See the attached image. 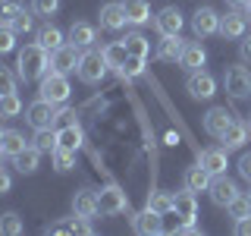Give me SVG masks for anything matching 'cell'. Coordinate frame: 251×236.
Returning a JSON list of instances; mask_svg holds the SVG:
<instances>
[{"mask_svg":"<svg viewBox=\"0 0 251 236\" xmlns=\"http://www.w3.org/2000/svg\"><path fill=\"white\" fill-rule=\"evenodd\" d=\"M47 69H50V54L38 41L25 44L19 51V57H16V76H19L22 82H41V76Z\"/></svg>","mask_w":251,"mask_h":236,"instance_id":"6da1fadb","label":"cell"},{"mask_svg":"<svg viewBox=\"0 0 251 236\" xmlns=\"http://www.w3.org/2000/svg\"><path fill=\"white\" fill-rule=\"evenodd\" d=\"M69 79L66 73H57V69H47L41 76V85H38V98L50 101V104H66L69 101Z\"/></svg>","mask_w":251,"mask_h":236,"instance_id":"7a4b0ae2","label":"cell"},{"mask_svg":"<svg viewBox=\"0 0 251 236\" xmlns=\"http://www.w3.org/2000/svg\"><path fill=\"white\" fill-rule=\"evenodd\" d=\"M107 60H104V54L100 51H85L82 57H78V69H75V76L82 79L85 85H98V82H104V76H107Z\"/></svg>","mask_w":251,"mask_h":236,"instance_id":"3957f363","label":"cell"},{"mask_svg":"<svg viewBox=\"0 0 251 236\" xmlns=\"http://www.w3.org/2000/svg\"><path fill=\"white\" fill-rule=\"evenodd\" d=\"M98 205H100V214L116 217V214H126V208H129V195H126L116 183H110V186H104L98 192Z\"/></svg>","mask_w":251,"mask_h":236,"instance_id":"277c9868","label":"cell"},{"mask_svg":"<svg viewBox=\"0 0 251 236\" xmlns=\"http://www.w3.org/2000/svg\"><path fill=\"white\" fill-rule=\"evenodd\" d=\"M223 88H226V94L229 98H248L251 94V69H245V66H229L226 69V76H223Z\"/></svg>","mask_w":251,"mask_h":236,"instance_id":"5b68a950","label":"cell"},{"mask_svg":"<svg viewBox=\"0 0 251 236\" xmlns=\"http://www.w3.org/2000/svg\"><path fill=\"white\" fill-rule=\"evenodd\" d=\"M185 91L192 94L195 101H210L217 94V79L207 73V69H195L185 79Z\"/></svg>","mask_w":251,"mask_h":236,"instance_id":"8992f818","label":"cell"},{"mask_svg":"<svg viewBox=\"0 0 251 236\" xmlns=\"http://www.w3.org/2000/svg\"><path fill=\"white\" fill-rule=\"evenodd\" d=\"M57 114H60V104H50V101H44V98L31 101L25 107V120H28V126H35V129L53 126L57 123Z\"/></svg>","mask_w":251,"mask_h":236,"instance_id":"52a82bcc","label":"cell"},{"mask_svg":"<svg viewBox=\"0 0 251 236\" xmlns=\"http://www.w3.org/2000/svg\"><path fill=\"white\" fill-rule=\"evenodd\" d=\"M173 211H176V217L182 220V224H195V220H198V199H195L192 189L182 186L173 195Z\"/></svg>","mask_w":251,"mask_h":236,"instance_id":"ba28073f","label":"cell"},{"mask_svg":"<svg viewBox=\"0 0 251 236\" xmlns=\"http://www.w3.org/2000/svg\"><path fill=\"white\" fill-rule=\"evenodd\" d=\"M207 195H210V202L217 205V208H226L235 195H239V186L232 183L226 173H220V177H214L210 179V189H207Z\"/></svg>","mask_w":251,"mask_h":236,"instance_id":"9c48e42d","label":"cell"},{"mask_svg":"<svg viewBox=\"0 0 251 236\" xmlns=\"http://www.w3.org/2000/svg\"><path fill=\"white\" fill-rule=\"evenodd\" d=\"M154 26H157L160 35H179L182 26H185V16H182L179 6H163V10L154 16Z\"/></svg>","mask_w":251,"mask_h":236,"instance_id":"30bf717a","label":"cell"},{"mask_svg":"<svg viewBox=\"0 0 251 236\" xmlns=\"http://www.w3.org/2000/svg\"><path fill=\"white\" fill-rule=\"evenodd\" d=\"M192 31H195L198 38L217 35V31H220V13L210 10V6H201V10L192 16Z\"/></svg>","mask_w":251,"mask_h":236,"instance_id":"8fae6325","label":"cell"},{"mask_svg":"<svg viewBox=\"0 0 251 236\" xmlns=\"http://www.w3.org/2000/svg\"><path fill=\"white\" fill-rule=\"evenodd\" d=\"M245 26H248V16L239 13V10H229L226 16H220V35H223L226 41L245 38Z\"/></svg>","mask_w":251,"mask_h":236,"instance_id":"7c38bea8","label":"cell"},{"mask_svg":"<svg viewBox=\"0 0 251 236\" xmlns=\"http://www.w3.org/2000/svg\"><path fill=\"white\" fill-rule=\"evenodd\" d=\"M78 47L75 44H63V47H57V51L50 54V69H57V73H75L78 69Z\"/></svg>","mask_w":251,"mask_h":236,"instance_id":"4fadbf2b","label":"cell"},{"mask_svg":"<svg viewBox=\"0 0 251 236\" xmlns=\"http://www.w3.org/2000/svg\"><path fill=\"white\" fill-rule=\"evenodd\" d=\"M248 136H251V123L248 120H235L232 117V123L226 126V132L220 136V142H223L226 151H235V148H242L248 142Z\"/></svg>","mask_w":251,"mask_h":236,"instance_id":"5bb4252c","label":"cell"},{"mask_svg":"<svg viewBox=\"0 0 251 236\" xmlns=\"http://www.w3.org/2000/svg\"><path fill=\"white\" fill-rule=\"evenodd\" d=\"M73 214L91 220L100 214V205H98V192H91V189H78L73 195Z\"/></svg>","mask_w":251,"mask_h":236,"instance_id":"9a60e30c","label":"cell"},{"mask_svg":"<svg viewBox=\"0 0 251 236\" xmlns=\"http://www.w3.org/2000/svg\"><path fill=\"white\" fill-rule=\"evenodd\" d=\"M132 230L141 233V236H151V233H160L163 230V214H157L145 205V211H138V214H132Z\"/></svg>","mask_w":251,"mask_h":236,"instance_id":"2e32d148","label":"cell"},{"mask_svg":"<svg viewBox=\"0 0 251 236\" xmlns=\"http://www.w3.org/2000/svg\"><path fill=\"white\" fill-rule=\"evenodd\" d=\"M229 123H232V114L226 107H210L207 114H204V132H207V136H214V139L223 136Z\"/></svg>","mask_w":251,"mask_h":236,"instance_id":"e0dca14e","label":"cell"},{"mask_svg":"<svg viewBox=\"0 0 251 236\" xmlns=\"http://www.w3.org/2000/svg\"><path fill=\"white\" fill-rule=\"evenodd\" d=\"M129 26V19H126V10H123V3H104L100 6V29H107V31H120Z\"/></svg>","mask_w":251,"mask_h":236,"instance_id":"ac0fdd59","label":"cell"},{"mask_svg":"<svg viewBox=\"0 0 251 236\" xmlns=\"http://www.w3.org/2000/svg\"><path fill=\"white\" fill-rule=\"evenodd\" d=\"M82 126H78L75 120H69V123H63L60 129H57V148H69V151H78L82 148Z\"/></svg>","mask_w":251,"mask_h":236,"instance_id":"d6986e66","label":"cell"},{"mask_svg":"<svg viewBox=\"0 0 251 236\" xmlns=\"http://www.w3.org/2000/svg\"><path fill=\"white\" fill-rule=\"evenodd\" d=\"M204 63H207V51H204L198 41H185V51H182V57H179V66H182L185 73H195V69H204Z\"/></svg>","mask_w":251,"mask_h":236,"instance_id":"ffe728a7","label":"cell"},{"mask_svg":"<svg viewBox=\"0 0 251 236\" xmlns=\"http://www.w3.org/2000/svg\"><path fill=\"white\" fill-rule=\"evenodd\" d=\"M182 51H185V41H182L179 35H163L160 44H157V60H163V63H179Z\"/></svg>","mask_w":251,"mask_h":236,"instance_id":"44dd1931","label":"cell"},{"mask_svg":"<svg viewBox=\"0 0 251 236\" xmlns=\"http://www.w3.org/2000/svg\"><path fill=\"white\" fill-rule=\"evenodd\" d=\"M38 164H41V151H38L35 145H25L19 154H13V167L22 173V177H28V173L38 170Z\"/></svg>","mask_w":251,"mask_h":236,"instance_id":"7402d4cb","label":"cell"},{"mask_svg":"<svg viewBox=\"0 0 251 236\" xmlns=\"http://www.w3.org/2000/svg\"><path fill=\"white\" fill-rule=\"evenodd\" d=\"M226 148H207V151H201V167L210 173V177H220V173H226Z\"/></svg>","mask_w":251,"mask_h":236,"instance_id":"603a6c76","label":"cell"},{"mask_svg":"<svg viewBox=\"0 0 251 236\" xmlns=\"http://www.w3.org/2000/svg\"><path fill=\"white\" fill-rule=\"evenodd\" d=\"M123 10H126L129 26H148V22H151V6H148V0H123Z\"/></svg>","mask_w":251,"mask_h":236,"instance_id":"cb8c5ba5","label":"cell"},{"mask_svg":"<svg viewBox=\"0 0 251 236\" xmlns=\"http://www.w3.org/2000/svg\"><path fill=\"white\" fill-rule=\"evenodd\" d=\"M210 179H214V177H210V173L204 170L201 164H195V167H188V170H185L182 186H185V189H192V192H207V189H210Z\"/></svg>","mask_w":251,"mask_h":236,"instance_id":"d4e9b609","label":"cell"},{"mask_svg":"<svg viewBox=\"0 0 251 236\" xmlns=\"http://www.w3.org/2000/svg\"><path fill=\"white\" fill-rule=\"evenodd\" d=\"M44 233H94V227H91V224H88L85 217L73 214L69 220H57V224L44 227Z\"/></svg>","mask_w":251,"mask_h":236,"instance_id":"484cf974","label":"cell"},{"mask_svg":"<svg viewBox=\"0 0 251 236\" xmlns=\"http://www.w3.org/2000/svg\"><path fill=\"white\" fill-rule=\"evenodd\" d=\"M94 41H98L94 26H88V22H73V29H69V44H75L78 51H82V47H91Z\"/></svg>","mask_w":251,"mask_h":236,"instance_id":"4316f807","label":"cell"},{"mask_svg":"<svg viewBox=\"0 0 251 236\" xmlns=\"http://www.w3.org/2000/svg\"><path fill=\"white\" fill-rule=\"evenodd\" d=\"M38 44H41L47 54H53L57 47H63L66 41H63V31H60L57 26H50V22H47L44 29H38Z\"/></svg>","mask_w":251,"mask_h":236,"instance_id":"83f0119b","label":"cell"},{"mask_svg":"<svg viewBox=\"0 0 251 236\" xmlns=\"http://www.w3.org/2000/svg\"><path fill=\"white\" fill-rule=\"evenodd\" d=\"M123 44H126V51H129V57H145V60H148V54H151L148 38L138 35V31H129V35L123 38Z\"/></svg>","mask_w":251,"mask_h":236,"instance_id":"f1b7e54d","label":"cell"},{"mask_svg":"<svg viewBox=\"0 0 251 236\" xmlns=\"http://www.w3.org/2000/svg\"><path fill=\"white\" fill-rule=\"evenodd\" d=\"M31 145L38 148V151H47L50 154L53 148H57V129H53V126H44V129H35V139H31Z\"/></svg>","mask_w":251,"mask_h":236,"instance_id":"f546056e","label":"cell"},{"mask_svg":"<svg viewBox=\"0 0 251 236\" xmlns=\"http://www.w3.org/2000/svg\"><path fill=\"white\" fill-rule=\"evenodd\" d=\"M22 114V98L16 91L0 94V120H13V117Z\"/></svg>","mask_w":251,"mask_h":236,"instance_id":"4dcf8cb0","label":"cell"},{"mask_svg":"<svg viewBox=\"0 0 251 236\" xmlns=\"http://www.w3.org/2000/svg\"><path fill=\"white\" fill-rule=\"evenodd\" d=\"M100 54H104V60H107V66H110V69H120L123 63H126V57H129V51H126V44H123V41L107 44Z\"/></svg>","mask_w":251,"mask_h":236,"instance_id":"1f68e13d","label":"cell"},{"mask_svg":"<svg viewBox=\"0 0 251 236\" xmlns=\"http://www.w3.org/2000/svg\"><path fill=\"white\" fill-rule=\"evenodd\" d=\"M25 145H28V142H25V136H22L19 129H6V132H3V142H0V148L6 151V157L19 154V151H22Z\"/></svg>","mask_w":251,"mask_h":236,"instance_id":"d6a6232c","label":"cell"},{"mask_svg":"<svg viewBox=\"0 0 251 236\" xmlns=\"http://www.w3.org/2000/svg\"><path fill=\"white\" fill-rule=\"evenodd\" d=\"M50 161H53V170L57 173H69L75 167V151H69V148H53Z\"/></svg>","mask_w":251,"mask_h":236,"instance_id":"836d02e7","label":"cell"},{"mask_svg":"<svg viewBox=\"0 0 251 236\" xmlns=\"http://www.w3.org/2000/svg\"><path fill=\"white\" fill-rule=\"evenodd\" d=\"M226 211H229L232 220H242V217H251V195H235V199L226 205Z\"/></svg>","mask_w":251,"mask_h":236,"instance_id":"e575fe53","label":"cell"},{"mask_svg":"<svg viewBox=\"0 0 251 236\" xmlns=\"http://www.w3.org/2000/svg\"><path fill=\"white\" fill-rule=\"evenodd\" d=\"M22 230H25V224H22V217L16 214V211L0 214V233H3V236H19Z\"/></svg>","mask_w":251,"mask_h":236,"instance_id":"d590c367","label":"cell"},{"mask_svg":"<svg viewBox=\"0 0 251 236\" xmlns=\"http://www.w3.org/2000/svg\"><path fill=\"white\" fill-rule=\"evenodd\" d=\"M148 208L157 214H173V195L170 192H151L148 195Z\"/></svg>","mask_w":251,"mask_h":236,"instance_id":"8d00e7d4","label":"cell"},{"mask_svg":"<svg viewBox=\"0 0 251 236\" xmlns=\"http://www.w3.org/2000/svg\"><path fill=\"white\" fill-rule=\"evenodd\" d=\"M123 79H138V76H145V57H126V63L120 69H116Z\"/></svg>","mask_w":251,"mask_h":236,"instance_id":"74e56055","label":"cell"},{"mask_svg":"<svg viewBox=\"0 0 251 236\" xmlns=\"http://www.w3.org/2000/svg\"><path fill=\"white\" fill-rule=\"evenodd\" d=\"M10 26H13L16 35H31V31H35V13L22 10V13H19V16H16V19L10 22Z\"/></svg>","mask_w":251,"mask_h":236,"instance_id":"f35d334b","label":"cell"},{"mask_svg":"<svg viewBox=\"0 0 251 236\" xmlns=\"http://www.w3.org/2000/svg\"><path fill=\"white\" fill-rule=\"evenodd\" d=\"M10 51H16V31L10 22H0V57Z\"/></svg>","mask_w":251,"mask_h":236,"instance_id":"ab89813d","label":"cell"},{"mask_svg":"<svg viewBox=\"0 0 251 236\" xmlns=\"http://www.w3.org/2000/svg\"><path fill=\"white\" fill-rule=\"evenodd\" d=\"M22 10V0H0V22H13Z\"/></svg>","mask_w":251,"mask_h":236,"instance_id":"60d3db41","label":"cell"},{"mask_svg":"<svg viewBox=\"0 0 251 236\" xmlns=\"http://www.w3.org/2000/svg\"><path fill=\"white\" fill-rule=\"evenodd\" d=\"M57 10H60V0H31V13H35V16H44V19H50Z\"/></svg>","mask_w":251,"mask_h":236,"instance_id":"b9f144b4","label":"cell"},{"mask_svg":"<svg viewBox=\"0 0 251 236\" xmlns=\"http://www.w3.org/2000/svg\"><path fill=\"white\" fill-rule=\"evenodd\" d=\"M16 79H19V76H13L10 66H0V94L16 91Z\"/></svg>","mask_w":251,"mask_h":236,"instance_id":"7bdbcfd3","label":"cell"},{"mask_svg":"<svg viewBox=\"0 0 251 236\" xmlns=\"http://www.w3.org/2000/svg\"><path fill=\"white\" fill-rule=\"evenodd\" d=\"M239 177L245 179V183H251V151H245L239 157Z\"/></svg>","mask_w":251,"mask_h":236,"instance_id":"ee69618b","label":"cell"},{"mask_svg":"<svg viewBox=\"0 0 251 236\" xmlns=\"http://www.w3.org/2000/svg\"><path fill=\"white\" fill-rule=\"evenodd\" d=\"M176 233H179V236H198V233H201V227H195V224H182V220H179V224H176Z\"/></svg>","mask_w":251,"mask_h":236,"instance_id":"f6af8a7d","label":"cell"},{"mask_svg":"<svg viewBox=\"0 0 251 236\" xmlns=\"http://www.w3.org/2000/svg\"><path fill=\"white\" fill-rule=\"evenodd\" d=\"M235 236H251V217L235 220Z\"/></svg>","mask_w":251,"mask_h":236,"instance_id":"bcb514c9","label":"cell"},{"mask_svg":"<svg viewBox=\"0 0 251 236\" xmlns=\"http://www.w3.org/2000/svg\"><path fill=\"white\" fill-rule=\"evenodd\" d=\"M10 189H13V177H10L3 167H0V195H6Z\"/></svg>","mask_w":251,"mask_h":236,"instance_id":"7dc6e473","label":"cell"},{"mask_svg":"<svg viewBox=\"0 0 251 236\" xmlns=\"http://www.w3.org/2000/svg\"><path fill=\"white\" fill-rule=\"evenodd\" d=\"M239 51H242V60H251V38H242Z\"/></svg>","mask_w":251,"mask_h":236,"instance_id":"c3c4849f","label":"cell"},{"mask_svg":"<svg viewBox=\"0 0 251 236\" xmlns=\"http://www.w3.org/2000/svg\"><path fill=\"white\" fill-rule=\"evenodd\" d=\"M226 3H229V6H245L248 0H226Z\"/></svg>","mask_w":251,"mask_h":236,"instance_id":"681fc988","label":"cell"},{"mask_svg":"<svg viewBox=\"0 0 251 236\" xmlns=\"http://www.w3.org/2000/svg\"><path fill=\"white\" fill-rule=\"evenodd\" d=\"M3 157H6V151H3V148H0V164H3Z\"/></svg>","mask_w":251,"mask_h":236,"instance_id":"f907efd6","label":"cell"},{"mask_svg":"<svg viewBox=\"0 0 251 236\" xmlns=\"http://www.w3.org/2000/svg\"><path fill=\"white\" fill-rule=\"evenodd\" d=\"M245 10H248V16H251V0H248V3H245Z\"/></svg>","mask_w":251,"mask_h":236,"instance_id":"816d5d0a","label":"cell"},{"mask_svg":"<svg viewBox=\"0 0 251 236\" xmlns=\"http://www.w3.org/2000/svg\"><path fill=\"white\" fill-rule=\"evenodd\" d=\"M3 132H6V129H3V126H0V142H3Z\"/></svg>","mask_w":251,"mask_h":236,"instance_id":"f5cc1de1","label":"cell"},{"mask_svg":"<svg viewBox=\"0 0 251 236\" xmlns=\"http://www.w3.org/2000/svg\"><path fill=\"white\" fill-rule=\"evenodd\" d=\"M248 123H251V114H248Z\"/></svg>","mask_w":251,"mask_h":236,"instance_id":"db71d44e","label":"cell"},{"mask_svg":"<svg viewBox=\"0 0 251 236\" xmlns=\"http://www.w3.org/2000/svg\"><path fill=\"white\" fill-rule=\"evenodd\" d=\"M248 195H251V192H248Z\"/></svg>","mask_w":251,"mask_h":236,"instance_id":"11a10c76","label":"cell"}]
</instances>
